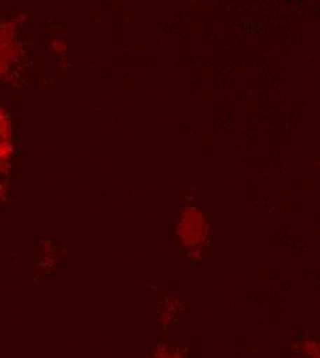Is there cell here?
<instances>
[{
    "label": "cell",
    "instance_id": "cell-3",
    "mask_svg": "<svg viewBox=\"0 0 320 358\" xmlns=\"http://www.w3.org/2000/svg\"><path fill=\"white\" fill-rule=\"evenodd\" d=\"M153 358H185L180 352L177 350H167V349H159Z\"/></svg>",
    "mask_w": 320,
    "mask_h": 358
},
{
    "label": "cell",
    "instance_id": "cell-2",
    "mask_svg": "<svg viewBox=\"0 0 320 358\" xmlns=\"http://www.w3.org/2000/svg\"><path fill=\"white\" fill-rule=\"evenodd\" d=\"M302 352H305L311 358H319V345L314 342H305L301 345Z\"/></svg>",
    "mask_w": 320,
    "mask_h": 358
},
{
    "label": "cell",
    "instance_id": "cell-4",
    "mask_svg": "<svg viewBox=\"0 0 320 358\" xmlns=\"http://www.w3.org/2000/svg\"><path fill=\"white\" fill-rule=\"evenodd\" d=\"M54 48L58 52H65V43L64 42H54Z\"/></svg>",
    "mask_w": 320,
    "mask_h": 358
},
{
    "label": "cell",
    "instance_id": "cell-1",
    "mask_svg": "<svg viewBox=\"0 0 320 358\" xmlns=\"http://www.w3.org/2000/svg\"><path fill=\"white\" fill-rule=\"evenodd\" d=\"M207 236V224L203 213L196 207H186L181 213L179 237L188 250H199Z\"/></svg>",
    "mask_w": 320,
    "mask_h": 358
}]
</instances>
